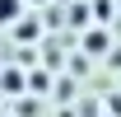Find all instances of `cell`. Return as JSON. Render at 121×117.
Returning <instances> with one entry per match:
<instances>
[{
    "mask_svg": "<svg viewBox=\"0 0 121 117\" xmlns=\"http://www.w3.org/2000/svg\"><path fill=\"white\" fill-rule=\"evenodd\" d=\"M84 47H89V52H107V38H103V33H89Z\"/></svg>",
    "mask_w": 121,
    "mask_h": 117,
    "instance_id": "cell-2",
    "label": "cell"
},
{
    "mask_svg": "<svg viewBox=\"0 0 121 117\" xmlns=\"http://www.w3.org/2000/svg\"><path fill=\"white\" fill-rule=\"evenodd\" d=\"M19 10L23 0H0V24H19Z\"/></svg>",
    "mask_w": 121,
    "mask_h": 117,
    "instance_id": "cell-1",
    "label": "cell"
}]
</instances>
